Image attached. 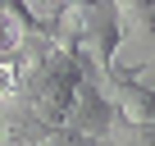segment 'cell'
<instances>
[{
  "instance_id": "1",
  "label": "cell",
  "mask_w": 155,
  "mask_h": 146,
  "mask_svg": "<svg viewBox=\"0 0 155 146\" xmlns=\"http://www.w3.org/2000/svg\"><path fill=\"white\" fill-rule=\"evenodd\" d=\"M23 82H28L23 64H14V59H0V101H18Z\"/></svg>"
}]
</instances>
